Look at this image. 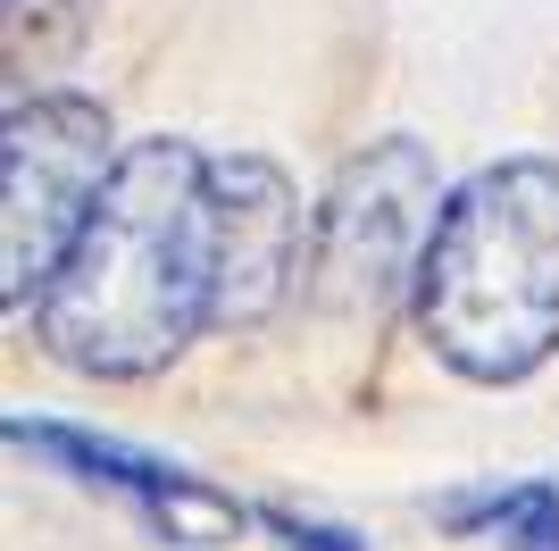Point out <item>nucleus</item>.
<instances>
[{"label":"nucleus","instance_id":"obj_7","mask_svg":"<svg viewBox=\"0 0 559 551\" xmlns=\"http://www.w3.org/2000/svg\"><path fill=\"white\" fill-rule=\"evenodd\" d=\"M451 527H492L501 551H559V484L526 477L485 502H451Z\"/></svg>","mask_w":559,"mask_h":551},{"label":"nucleus","instance_id":"obj_2","mask_svg":"<svg viewBox=\"0 0 559 551\" xmlns=\"http://www.w3.org/2000/svg\"><path fill=\"white\" fill-rule=\"evenodd\" d=\"M418 343L467 385H518L559 351V160H492L443 201L418 268Z\"/></svg>","mask_w":559,"mask_h":551},{"label":"nucleus","instance_id":"obj_3","mask_svg":"<svg viewBox=\"0 0 559 551\" xmlns=\"http://www.w3.org/2000/svg\"><path fill=\"white\" fill-rule=\"evenodd\" d=\"M435 226H443V176H435L426 142L384 134L368 151H350L334 167L326 201L309 209V268H301L309 301L350 326L393 318L401 301H418Z\"/></svg>","mask_w":559,"mask_h":551},{"label":"nucleus","instance_id":"obj_4","mask_svg":"<svg viewBox=\"0 0 559 551\" xmlns=\"http://www.w3.org/2000/svg\"><path fill=\"white\" fill-rule=\"evenodd\" d=\"M117 160L126 151H117L100 101H84V92L9 101V126H0V301L17 318L50 293V276L84 234Z\"/></svg>","mask_w":559,"mask_h":551},{"label":"nucleus","instance_id":"obj_6","mask_svg":"<svg viewBox=\"0 0 559 551\" xmlns=\"http://www.w3.org/2000/svg\"><path fill=\"white\" fill-rule=\"evenodd\" d=\"M9 443L34 452V459H50V468H68L75 484H109V493H126V502H134L167 543H210V535L242 527V509H234L226 493H210L201 477H185V468H167V459L134 452V443H117V435H93V426L9 418Z\"/></svg>","mask_w":559,"mask_h":551},{"label":"nucleus","instance_id":"obj_1","mask_svg":"<svg viewBox=\"0 0 559 551\" xmlns=\"http://www.w3.org/2000/svg\"><path fill=\"white\" fill-rule=\"evenodd\" d=\"M201 326H217L210 151L176 134L126 142L50 293L34 301V335L75 376H151Z\"/></svg>","mask_w":559,"mask_h":551},{"label":"nucleus","instance_id":"obj_5","mask_svg":"<svg viewBox=\"0 0 559 551\" xmlns=\"http://www.w3.org/2000/svg\"><path fill=\"white\" fill-rule=\"evenodd\" d=\"M210 226H217V326L276 318V301L309 268V218L293 176L259 151L210 160Z\"/></svg>","mask_w":559,"mask_h":551},{"label":"nucleus","instance_id":"obj_8","mask_svg":"<svg viewBox=\"0 0 559 551\" xmlns=\"http://www.w3.org/2000/svg\"><path fill=\"white\" fill-rule=\"evenodd\" d=\"M267 527L284 535V551H359L350 535H334V527H318V518H293V509H259Z\"/></svg>","mask_w":559,"mask_h":551}]
</instances>
